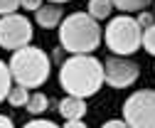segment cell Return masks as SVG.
Returning <instances> with one entry per match:
<instances>
[{
	"mask_svg": "<svg viewBox=\"0 0 155 128\" xmlns=\"http://www.w3.org/2000/svg\"><path fill=\"white\" fill-rule=\"evenodd\" d=\"M59 81L69 96H76V99L94 96L104 84V64L89 54H76L62 64Z\"/></svg>",
	"mask_w": 155,
	"mask_h": 128,
	"instance_id": "obj_1",
	"label": "cell"
},
{
	"mask_svg": "<svg viewBox=\"0 0 155 128\" xmlns=\"http://www.w3.org/2000/svg\"><path fill=\"white\" fill-rule=\"evenodd\" d=\"M59 42L67 52L89 54L101 42V27L89 12H74L59 27Z\"/></svg>",
	"mask_w": 155,
	"mask_h": 128,
	"instance_id": "obj_2",
	"label": "cell"
},
{
	"mask_svg": "<svg viewBox=\"0 0 155 128\" xmlns=\"http://www.w3.org/2000/svg\"><path fill=\"white\" fill-rule=\"evenodd\" d=\"M10 77L25 89L45 84L47 77H49L47 54L37 47H30V44L22 47V49H15L12 59H10Z\"/></svg>",
	"mask_w": 155,
	"mask_h": 128,
	"instance_id": "obj_3",
	"label": "cell"
},
{
	"mask_svg": "<svg viewBox=\"0 0 155 128\" xmlns=\"http://www.w3.org/2000/svg\"><path fill=\"white\" fill-rule=\"evenodd\" d=\"M106 44L113 54L118 57H126V54H133L143 44V30L138 25V20H133L128 15H118L113 17L106 27Z\"/></svg>",
	"mask_w": 155,
	"mask_h": 128,
	"instance_id": "obj_4",
	"label": "cell"
},
{
	"mask_svg": "<svg viewBox=\"0 0 155 128\" xmlns=\"http://www.w3.org/2000/svg\"><path fill=\"white\" fill-rule=\"evenodd\" d=\"M128 128H155V91H135L123 103Z\"/></svg>",
	"mask_w": 155,
	"mask_h": 128,
	"instance_id": "obj_5",
	"label": "cell"
},
{
	"mask_svg": "<svg viewBox=\"0 0 155 128\" xmlns=\"http://www.w3.org/2000/svg\"><path fill=\"white\" fill-rule=\"evenodd\" d=\"M32 40V25L22 15H3L0 17V47L22 49Z\"/></svg>",
	"mask_w": 155,
	"mask_h": 128,
	"instance_id": "obj_6",
	"label": "cell"
},
{
	"mask_svg": "<svg viewBox=\"0 0 155 128\" xmlns=\"http://www.w3.org/2000/svg\"><path fill=\"white\" fill-rule=\"evenodd\" d=\"M104 79L111 86H130L138 79V64L126 57H108L104 64Z\"/></svg>",
	"mask_w": 155,
	"mask_h": 128,
	"instance_id": "obj_7",
	"label": "cell"
},
{
	"mask_svg": "<svg viewBox=\"0 0 155 128\" xmlns=\"http://www.w3.org/2000/svg\"><path fill=\"white\" fill-rule=\"evenodd\" d=\"M59 113H62L67 121H81V116L86 113V103H84V99L67 96V99L59 103Z\"/></svg>",
	"mask_w": 155,
	"mask_h": 128,
	"instance_id": "obj_8",
	"label": "cell"
},
{
	"mask_svg": "<svg viewBox=\"0 0 155 128\" xmlns=\"http://www.w3.org/2000/svg\"><path fill=\"white\" fill-rule=\"evenodd\" d=\"M59 20H62V8L54 5V3L42 5L40 10H37V22H40L42 27H54V25H59Z\"/></svg>",
	"mask_w": 155,
	"mask_h": 128,
	"instance_id": "obj_9",
	"label": "cell"
},
{
	"mask_svg": "<svg viewBox=\"0 0 155 128\" xmlns=\"http://www.w3.org/2000/svg\"><path fill=\"white\" fill-rule=\"evenodd\" d=\"M111 10H113L111 0H89V15L94 17V20H104V17H108Z\"/></svg>",
	"mask_w": 155,
	"mask_h": 128,
	"instance_id": "obj_10",
	"label": "cell"
},
{
	"mask_svg": "<svg viewBox=\"0 0 155 128\" xmlns=\"http://www.w3.org/2000/svg\"><path fill=\"white\" fill-rule=\"evenodd\" d=\"M113 8L126 10V12H135V10H145L150 5V0H111Z\"/></svg>",
	"mask_w": 155,
	"mask_h": 128,
	"instance_id": "obj_11",
	"label": "cell"
},
{
	"mask_svg": "<svg viewBox=\"0 0 155 128\" xmlns=\"http://www.w3.org/2000/svg\"><path fill=\"white\" fill-rule=\"evenodd\" d=\"M10 67L3 62V59H0V101H3V99H8V94H10Z\"/></svg>",
	"mask_w": 155,
	"mask_h": 128,
	"instance_id": "obj_12",
	"label": "cell"
},
{
	"mask_svg": "<svg viewBox=\"0 0 155 128\" xmlns=\"http://www.w3.org/2000/svg\"><path fill=\"white\" fill-rule=\"evenodd\" d=\"M27 99H30V94H27V89L25 86H12L10 89V94H8V101L12 103V106H25L27 103Z\"/></svg>",
	"mask_w": 155,
	"mask_h": 128,
	"instance_id": "obj_13",
	"label": "cell"
},
{
	"mask_svg": "<svg viewBox=\"0 0 155 128\" xmlns=\"http://www.w3.org/2000/svg\"><path fill=\"white\" fill-rule=\"evenodd\" d=\"M25 106H27L30 113H42L45 108H47V96H45V94H32Z\"/></svg>",
	"mask_w": 155,
	"mask_h": 128,
	"instance_id": "obj_14",
	"label": "cell"
},
{
	"mask_svg": "<svg viewBox=\"0 0 155 128\" xmlns=\"http://www.w3.org/2000/svg\"><path fill=\"white\" fill-rule=\"evenodd\" d=\"M143 47L150 54H155V22L150 27H145V32H143Z\"/></svg>",
	"mask_w": 155,
	"mask_h": 128,
	"instance_id": "obj_15",
	"label": "cell"
},
{
	"mask_svg": "<svg viewBox=\"0 0 155 128\" xmlns=\"http://www.w3.org/2000/svg\"><path fill=\"white\" fill-rule=\"evenodd\" d=\"M20 5V0H0V15H12Z\"/></svg>",
	"mask_w": 155,
	"mask_h": 128,
	"instance_id": "obj_16",
	"label": "cell"
},
{
	"mask_svg": "<svg viewBox=\"0 0 155 128\" xmlns=\"http://www.w3.org/2000/svg\"><path fill=\"white\" fill-rule=\"evenodd\" d=\"M25 128H59V126L52 123V121H30Z\"/></svg>",
	"mask_w": 155,
	"mask_h": 128,
	"instance_id": "obj_17",
	"label": "cell"
},
{
	"mask_svg": "<svg viewBox=\"0 0 155 128\" xmlns=\"http://www.w3.org/2000/svg\"><path fill=\"white\" fill-rule=\"evenodd\" d=\"M20 5H22L25 10H35V12H37V10L42 8V0H20Z\"/></svg>",
	"mask_w": 155,
	"mask_h": 128,
	"instance_id": "obj_18",
	"label": "cell"
},
{
	"mask_svg": "<svg viewBox=\"0 0 155 128\" xmlns=\"http://www.w3.org/2000/svg\"><path fill=\"white\" fill-rule=\"evenodd\" d=\"M138 25H140V30H143V27H150V25H153V17H150L148 12H143V15L138 17Z\"/></svg>",
	"mask_w": 155,
	"mask_h": 128,
	"instance_id": "obj_19",
	"label": "cell"
},
{
	"mask_svg": "<svg viewBox=\"0 0 155 128\" xmlns=\"http://www.w3.org/2000/svg\"><path fill=\"white\" fill-rule=\"evenodd\" d=\"M101 128H128V123H126V121H108V123H104Z\"/></svg>",
	"mask_w": 155,
	"mask_h": 128,
	"instance_id": "obj_20",
	"label": "cell"
},
{
	"mask_svg": "<svg viewBox=\"0 0 155 128\" xmlns=\"http://www.w3.org/2000/svg\"><path fill=\"white\" fill-rule=\"evenodd\" d=\"M0 128H12V121L8 116H0Z\"/></svg>",
	"mask_w": 155,
	"mask_h": 128,
	"instance_id": "obj_21",
	"label": "cell"
},
{
	"mask_svg": "<svg viewBox=\"0 0 155 128\" xmlns=\"http://www.w3.org/2000/svg\"><path fill=\"white\" fill-rule=\"evenodd\" d=\"M64 128H86V126H84L81 121H67V126H64Z\"/></svg>",
	"mask_w": 155,
	"mask_h": 128,
	"instance_id": "obj_22",
	"label": "cell"
},
{
	"mask_svg": "<svg viewBox=\"0 0 155 128\" xmlns=\"http://www.w3.org/2000/svg\"><path fill=\"white\" fill-rule=\"evenodd\" d=\"M52 3H54V5H57V3H67V0H52Z\"/></svg>",
	"mask_w": 155,
	"mask_h": 128,
	"instance_id": "obj_23",
	"label": "cell"
}]
</instances>
